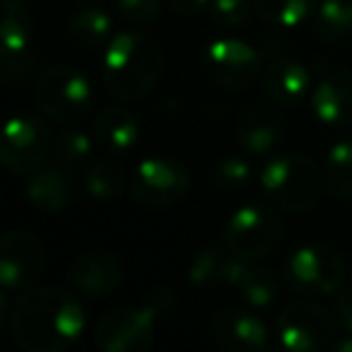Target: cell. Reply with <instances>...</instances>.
Wrapping results in <instances>:
<instances>
[{
    "instance_id": "cell-1",
    "label": "cell",
    "mask_w": 352,
    "mask_h": 352,
    "mask_svg": "<svg viewBox=\"0 0 352 352\" xmlns=\"http://www.w3.org/2000/svg\"><path fill=\"white\" fill-rule=\"evenodd\" d=\"M82 328V307L60 287H27L12 304L10 333L25 352H63Z\"/></svg>"
},
{
    "instance_id": "cell-2",
    "label": "cell",
    "mask_w": 352,
    "mask_h": 352,
    "mask_svg": "<svg viewBox=\"0 0 352 352\" xmlns=\"http://www.w3.org/2000/svg\"><path fill=\"white\" fill-rule=\"evenodd\" d=\"M164 68V51L152 36L140 32H121L104 54V82L113 97L123 102L145 97Z\"/></svg>"
},
{
    "instance_id": "cell-3",
    "label": "cell",
    "mask_w": 352,
    "mask_h": 352,
    "mask_svg": "<svg viewBox=\"0 0 352 352\" xmlns=\"http://www.w3.org/2000/svg\"><path fill=\"white\" fill-rule=\"evenodd\" d=\"M261 186L278 208L294 215L318 206L326 186V176L309 157L289 152L278 155L261 171Z\"/></svg>"
},
{
    "instance_id": "cell-4",
    "label": "cell",
    "mask_w": 352,
    "mask_h": 352,
    "mask_svg": "<svg viewBox=\"0 0 352 352\" xmlns=\"http://www.w3.org/2000/svg\"><path fill=\"white\" fill-rule=\"evenodd\" d=\"M169 307V292L160 289L138 307L113 309L97 323V345L104 352H145L155 340L157 321Z\"/></svg>"
},
{
    "instance_id": "cell-5",
    "label": "cell",
    "mask_w": 352,
    "mask_h": 352,
    "mask_svg": "<svg viewBox=\"0 0 352 352\" xmlns=\"http://www.w3.org/2000/svg\"><path fill=\"white\" fill-rule=\"evenodd\" d=\"M283 239V220L273 208L249 203L236 208L225 225V244L234 256L258 261L273 254Z\"/></svg>"
},
{
    "instance_id": "cell-6",
    "label": "cell",
    "mask_w": 352,
    "mask_h": 352,
    "mask_svg": "<svg viewBox=\"0 0 352 352\" xmlns=\"http://www.w3.org/2000/svg\"><path fill=\"white\" fill-rule=\"evenodd\" d=\"M34 97L39 109L58 123H78L92 109V87L87 78L70 65H54L36 80Z\"/></svg>"
},
{
    "instance_id": "cell-7",
    "label": "cell",
    "mask_w": 352,
    "mask_h": 352,
    "mask_svg": "<svg viewBox=\"0 0 352 352\" xmlns=\"http://www.w3.org/2000/svg\"><path fill=\"white\" fill-rule=\"evenodd\" d=\"M289 287L307 299H321L340 292L345 283V263L333 249L321 244L299 246L285 265Z\"/></svg>"
},
{
    "instance_id": "cell-8",
    "label": "cell",
    "mask_w": 352,
    "mask_h": 352,
    "mask_svg": "<svg viewBox=\"0 0 352 352\" xmlns=\"http://www.w3.org/2000/svg\"><path fill=\"white\" fill-rule=\"evenodd\" d=\"M54 147L51 128L34 113H17L8 118L0 140V164L12 174H32L49 157Z\"/></svg>"
},
{
    "instance_id": "cell-9",
    "label": "cell",
    "mask_w": 352,
    "mask_h": 352,
    "mask_svg": "<svg viewBox=\"0 0 352 352\" xmlns=\"http://www.w3.org/2000/svg\"><path fill=\"white\" fill-rule=\"evenodd\" d=\"M191 186L186 166L174 157H145L135 166L131 193L147 208H169L182 203Z\"/></svg>"
},
{
    "instance_id": "cell-10",
    "label": "cell",
    "mask_w": 352,
    "mask_h": 352,
    "mask_svg": "<svg viewBox=\"0 0 352 352\" xmlns=\"http://www.w3.org/2000/svg\"><path fill=\"white\" fill-rule=\"evenodd\" d=\"M278 338L287 350L311 352L333 345L338 321L328 309L316 304L314 299H299L283 309L278 316Z\"/></svg>"
},
{
    "instance_id": "cell-11",
    "label": "cell",
    "mask_w": 352,
    "mask_h": 352,
    "mask_svg": "<svg viewBox=\"0 0 352 352\" xmlns=\"http://www.w3.org/2000/svg\"><path fill=\"white\" fill-rule=\"evenodd\" d=\"M203 65L212 82L227 92H244L254 87L263 70L258 51L241 39L212 41L206 51Z\"/></svg>"
},
{
    "instance_id": "cell-12",
    "label": "cell",
    "mask_w": 352,
    "mask_h": 352,
    "mask_svg": "<svg viewBox=\"0 0 352 352\" xmlns=\"http://www.w3.org/2000/svg\"><path fill=\"white\" fill-rule=\"evenodd\" d=\"M46 268V246L25 230L6 232L0 239V283L6 289H27Z\"/></svg>"
},
{
    "instance_id": "cell-13",
    "label": "cell",
    "mask_w": 352,
    "mask_h": 352,
    "mask_svg": "<svg viewBox=\"0 0 352 352\" xmlns=\"http://www.w3.org/2000/svg\"><path fill=\"white\" fill-rule=\"evenodd\" d=\"M0 34H3V73L10 82H22L34 70V54H32V20L20 0H6Z\"/></svg>"
},
{
    "instance_id": "cell-14",
    "label": "cell",
    "mask_w": 352,
    "mask_h": 352,
    "mask_svg": "<svg viewBox=\"0 0 352 352\" xmlns=\"http://www.w3.org/2000/svg\"><path fill=\"white\" fill-rule=\"evenodd\" d=\"M311 111L323 126H352V73L331 70L311 89Z\"/></svg>"
},
{
    "instance_id": "cell-15",
    "label": "cell",
    "mask_w": 352,
    "mask_h": 352,
    "mask_svg": "<svg viewBox=\"0 0 352 352\" xmlns=\"http://www.w3.org/2000/svg\"><path fill=\"white\" fill-rule=\"evenodd\" d=\"M212 333L217 342L232 352H258L268 347V328L246 309H222L212 321Z\"/></svg>"
},
{
    "instance_id": "cell-16",
    "label": "cell",
    "mask_w": 352,
    "mask_h": 352,
    "mask_svg": "<svg viewBox=\"0 0 352 352\" xmlns=\"http://www.w3.org/2000/svg\"><path fill=\"white\" fill-rule=\"evenodd\" d=\"M70 280L82 294L102 299L109 297L121 285L123 270L116 256L107 254V251H89L73 263Z\"/></svg>"
},
{
    "instance_id": "cell-17",
    "label": "cell",
    "mask_w": 352,
    "mask_h": 352,
    "mask_svg": "<svg viewBox=\"0 0 352 352\" xmlns=\"http://www.w3.org/2000/svg\"><path fill=\"white\" fill-rule=\"evenodd\" d=\"M283 138V121L268 104H254L236 121V140L249 155H268Z\"/></svg>"
},
{
    "instance_id": "cell-18",
    "label": "cell",
    "mask_w": 352,
    "mask_h": 352,
    "mask_svg": "<svg viewBox=\"0 0 352 352\" xmlns=\"http://www.w3.org/2000/svg\"><path fill=\"white\" fill-rule=\"evenodd\" d=\"M265 92L278 104H302L311 97V73L297 58H275L263 73Z\"/></svg>"
},
{
    "instance_id": "cell-19",
    "label": "cell",
    "mask_w": 352,
    "mask_h": 352,
    "mask_svg": "<svg viewBox=\"0 0 352 352\" xmlns=\"http://www.w3.org/2000/svg\"><path fill=\"white\" fill-rule=\"evenodd\" d=\"M27 201L44 212H60L73 201V182L68 169L63 166H46L30 174V182L25 186Z\"/></svg>"
},
{
    "instance_id": "cell-20",
    "label": "cell",
    "mask_w": 352,
    "mask_h": 352,
    "mask_svg": "<svg viewBox=\"0 0 352 352\" xmlns=\"http://www.w3.org/2000/svg\"><path fill=\"white\" fill-rule=\"evenodd\" d=\"M92 135L97 145L107 152H128L138 145L140 126H138L135 113L123 107H107L94 118Z\"/></svg>"
},
{
    "instance_id": "cell-21",
    "label": "cell",
    "mask_w": 352,
    "mask_h": 352,
    "mask_svg": "<svg viewBox=\"0 0 352 352\" xmlns=\"http://www.w3.org/2000/svg\"><path fill=\"white\" fill-rule=\"evenodd\" d=\"M241 258L225 251L215 249H203L196 258L191 261V268H188V280L198 287H215V285H232L234 283V275L239 270Z\"/></svg>"
},
{
    "instance_id": "cell-22",
    "label": "cell",
    "mask_w": 352,
    "mask_h": 352,
    "mask_svg": "<svg viewBox=\"0 0 352 352\" xmlns=\"http://www.w3.org/2000/svg\"><path fill=\"white\" fill-rule=\"evenodd\" d=\"M68 39L73 41L78 49L85 51H97L102 46H109L113 39V27L111 17L99 8H82L78 10L68 22Z\"/></svg>"
},
{
    "instance_id": "cell-23",
    "label": "cell",
    "mask_w": 352,
    "mask_h": 352,
    "mask_svg": "<svg viewBox=\"0 0 352 352\" xmlns=\"http://www.w3.org/2000/svg\"><path fill=\"white\" fill-rule=\"evenodd\" d=\"M234 287H239L241 297L256 309H265L275 302V294H278V283H275V275L268 268H261L254 265V261L241 258L239 270L234 275Z\"/></svg>"
},
{
    "instance_id": "cell-24",
    "label": "cell",
    "mask_w": 352,
    "mask_h": 352,
    "mask_svg": "<svg viewBox=\"0 0 352 352\" xmlns=\"http://www.w3.org/2000/svg\"><path fill=\"white\" fill-rule=\"evenodd\" d=\"M256 15L275 27H299L318 8L316 0H251Z\"/></svg>"
},
{
    "instance_id": "cell-25",
    "label": "cell",
    "mask_w": 352,
    "mask_h": 352,
    "mask_svg": "<svg viewBox=\"0 0 352 352\" xmlns=\"http://www.w3.org/2000/svg\"><path fill=\"white\" fill-rule=\"evenodd\" d=\"M316 32L326 41L352 36V0H321L316 8Z\"/></svg>"
},
{
    "instance_id": "cell-26",
    "label": "cell",
    "mask_w": 352,
    "mask_h": 352,
    "mask_svg": "<svg viewBox=\"0 0 352 352\" xmlns=\"http://www.w3.org/2000/svg\"><path fill=\"white\" fill-rule=\"evenodd\" d=\"M82 182L94 201H113L126 188V174L116 162L99 160L87 166Z\"/></svg>"
},
{
    "instance_id": "cell-27",
    "label": "cell",
    "mask_w": 352,
    "mask_h": 352,
    "mask_svg": "<svg viewBox=\"0 0 352 352\" xmlns=\"http://www.w3.org/2000/svg\"><path fill=\"white\" fill-rule=\"evenodd\" d=\"M323 176L333 196L352 198V140H340L328 150Z\"/></svg>"
},
{
    "instance_id": "cell-28",
    "label": "cell",
    "mask_w": 352,
    "mask_h": 352,
    "mask_svg": "<svg viewBox=\"0 0 352 352\" xmlns=\"http://www.w3.org/2000/svg\"><path fill=\"white\" fill-rule=\"evenodd\" d=\"M92 150H94L92 138H89L87 133L80 131V128H68V131H63L54 140L51 155H54L56 164L73 171V169H78V166L87 164L89 157H92Z\"/></svg>"
},
{
    "instance_id": "cell-29",
    "label": "cell",
    "mask_w": 352,
    "mask_h": 352,
    "mask_svg": "<svg viewBox=\"0 0 352 352\" xmlns=\"http://www.w3.org/2000/svg\"><path fill=\"white\" fill-rule=\"evenodd\" d=\"M251 179H254V166L244 157H225L217 162L212 171V182L225 191H239L249 186Z\"/></svg>"
},
{
    "instance_id": "cell-30",
    "label": "cell",
    "mask_w": 352,
    "mask_h": 352,
    "mask_svg": "<svg viewBox=\"0 0 352 352\" xmlns=\"http://www.w3.org/2000/svg\"><path fill=\"white\" fill-rule=\"evenodd\" d=\"M251 0H210V15L220 27H241L251 15Z\"/></svg>"
},
{
    "instance_id": "cell-31",
    "label": "cell",
    "mask_w": 352,
    "mask_h": 352,
    "mask_svg": "<svg viewBox=\"0 0 352 352\" xmlns=\"http://www.w3.org/2000/svg\"><path fill=\"white\" fill-rule=\"evenodd\" d=\"M116 8L128 22L145 25L160 15L162 0H116Z\"/></svg>"
},
{
    "instance_id": "cell-32",
    "label": "cell",
    "mask_w": 352,
    "mask_h": 352,
    "mask_svg": "<svg viewBox=\"0 0 352 352\" xmlns=\"http://www.w3.org/2000/svg\"><path fill=\"white\" fill-rule=\"evenodd\" d=\"M333 316H336L338 326H340L342 331L352 333V289H347V292H336Z\"/></svg>"
},
{
    "instance_id": "cell-33",
    "label": "cell",
    "mask_w": 352,
    "mask_h": 352,
    "mask_svg": "<svg viewBox=\"0 0 352 352\" xmlns=\"http://www.w3.org/2000/svg\"><path fill=\"white\" fill-rule=\"evenodd\" d=\"M169 6L174 8L179 15H198L206 8H210V0H169Z\"/></svg>"
},
{
    "instance_id": "cell-34",
    "label": "cell",
    "mask_w": 352,
    "mask_h": 352,
    "mask_svg": "<svg viewBox=\"0 0 352 352\" xmlns=\"http://www.w3.org/2000/svg\"><path fill=\"white\" fill-rule=\"evenodd\" d=\"M333 347L340 352H352V333H347V338H342V340H336Z\"/></svg>"
},
{
    "instance_id": "cell-35",
    "label": "cell",
    "mask_w": 352,
    "mask_h": 352,
    "mask_svg": "<svg viewBox=\"0 0 352 352\" xmlns=\"http://www.w3.org/2000/svg\"><path fill=\"white\" fill-rule=\"evenodd\" d=\"M20 3H32V0H20Z\"/></svg>"
}]
</instances>
